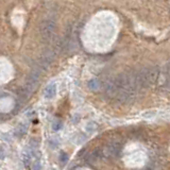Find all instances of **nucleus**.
I'll return each instance as SVG.
<instances>
[{"mask_svg":"<svg viewBox=\"0 0 170 170\" xmlns=\"http://www.w3.org/2000/svg\"><path fill=\"white\" fill-rule=\"evenodd\" d=\"M56 95V85L54 83H51V84L47 85V87L44 90V96L46 99H52L53 97Z\"/></svg>","mask_w":170,"mask_h":170,"instance_id":"5","label":"nucleus"},{"mask_svg":"<svg viewBox=\"0 0 170 170\" xmlns=\"http://www.w3.org/2000/svg\"><path fill=\"white\" fill-rule=\"evenodd\" d=\"M56 23L52 19H45L39 25V34L45 40H50L55 33Z\"/></svg>","mask_w":170,"mask_h":170,"instance_id":"2","label":"nucleus"},{"mask_svg":"<svg viewBox=\"0 0 170 170\" xmlns=\"http://www.w3.org/2000/svg\"><path fill=\"white\" fill-rule=\"evenodd\" d=\"M88 87H90L91 90H99V87H100V82H99V81L97 80V79L90 80V82H88Z\"/></svg>","mask_w":170,"mask_h":170,"instance_id":"6","label":"nucleus"},{"mask_svg":"<svg viewBox=\"0 0 170 170\" xmlns=\"http://www.w3.org/2000/svg\"><path fill=\"white\" fill-rule=\"evenodd\" d=\"M79 120H80V117H79V116H78V115H75V119H72V121H74V123H77Z\"/></svg>","mask_w":170,"mask_h":170,"instance_id":"14","label":"nucleus"},{"mask_svg":"<svg viewBox=\"0 0 170 170\" xmlns=\"http://www.w3.org/2000/svg\"><path fill=\"white\" fill-rule=\"evenodd\" d=\"M53 170H55V169H53Z\"/></svg>","mask_w":170,"mask_h":170,"instance_id":"15","label":"nucleus"},{"mask_svg":"<svg viewBox=\"0 0 170 170\" xmlns=\"http://www.w3.org/2000/svg\"><path fill=\"white\" fill-rule=\"evenodd\" d=\"M121 152V144L119 142H111L104 150H102V154L106 157H115L118 156Z\"/></svg>","mask_w":170,"mask_h":170,"instance_id":"3","label":"nucleus"},{"mask_svg":"<svg viewBox=\"0 0 170 170\" xmlns=\"http://www.w3.org/2000/svg\"><path fill=\"white\" fill-rule=\"evenodd\" d=\"M31 154L30 153H27L25 152L23 154V164H25V166H29L30 165V163H31Z\"/></svg>","mask_w":170,"mask_h":170,"instance_id":"8","label":"nucleus"},{"mask_svg":"<svg viewBox=\"0 0 170 170\" xmlns=\"http://www.w3.org/2000/svg\"><path fill=\"white\" fill-rule=\"evenodd\" d=\"M60 158H61V163L64 165V164H66L67 161H68V155H67V153L65 152H62L60 155Z\"/></svg>","mask_w":170,"mask_h":170,"instance_id":"10","label":"nucleus"},{"mask_svg":"<svg viewBox=\"0 0 170 170\" xmlns=\"http://www.w3.org/2000/svg\"><path fill=\"white\" fill-rule=\"evenodd\" d=\"M27 126L26 125H23V123H21V125L18 126V128H17V130H16V133H17V135H25V134L27 133Z\"/></svg>","mask_w":170,"mask_h":170,"instance_id":"7","label":"nucleus"},{"mask_svg":"<svg viewBox=\"0 0 170 170\" xmlns=\"http://www.w3.org/2000/svg\"><path fill=\"white\" fill-rule=\"evenodd\" d=\"M85 129H86V131H87L88 133H93L94 131H96V129H97V125H96L95 122H88Z\"/></svg>","mask_w":170,"mask_h":170,"instance_id":"9","label":"nucleus"},{"mask_svg":"<svg viewBox=\"0 0 170 170\" xmlns=\"http://www.w3.org/2000/svg\"><path fill=\"white\" fill-rule=\"evenodd\" d=\"M158 77V69L156 67H149L140 70L136 74V81L138 87H150L156 82Z\"/></svg>","mask_w":170,"mask_h":170,"instance_id":"1","label":"nucleus"},{"mask_svg":"<svg viewBox=\"0 0 170 170\" xmlns=\"http://www.w3.org/2000/svg\"><path fill=\"white\" fill-rule=\"evenodd\" d=\"M101 156H103V154H102V150L95 149L93 152L88 154V156L86 157V162H87V164H90V165H95Z\"/></svg>","mask_w":170,"mask_h":170,"instance_id":"4","label":"nucleus"},{"mask_svg":"<svg viewBox=\"0 0 170 170\" xmlns=\"http://www.w3.org/2000/svg\"><path fill=\"white\" fill-rule=\"evenodd\" d=\"M52 128H53V130H54V131H58V130H60V129L62 128V123L60 122V121H55V122L53 123Z\"/></svg>","mask_w":170,"mask_h":170,"instance_id":"11","label":"nucleus"},{"mask_svg":"<svg viewBox=\"0 0 170 170\" xmlns=\"http://www.w3.org/2000/svg\"><path fill=\"white\" fill-rule=\"evenodd\" d=\"M42 169V165H40L39 162H36V163L33 165V168H32V170H40Z\"/></svg>","mask_w":170,"mask_h":170,"instance_id":"12","label":"nucleus"},{"mask_svg":"<svg viewBox=\"0 0 170 170\" xmlns=\"http://www.w3.org/2000/svg\"><path fill=\"white\" fill-rule=\"evenodd\" d=\"M1 138L5 139L7 142H10V138H9V136H8L7 134H2V135H1Z\"/></svg>","mask_w":170,"mask_h":170,"instance_id":"13","label":"nucleus"}]
</instances>
